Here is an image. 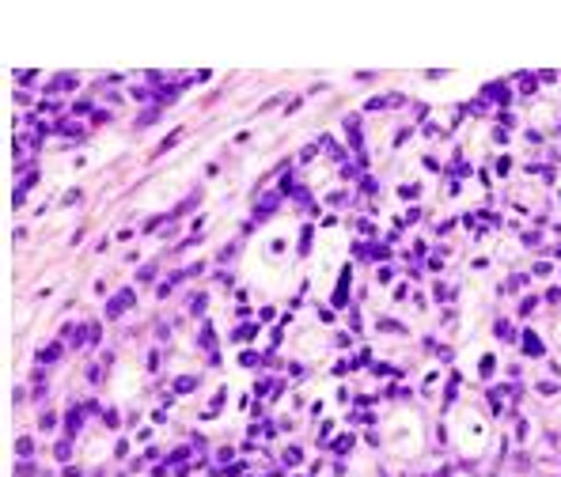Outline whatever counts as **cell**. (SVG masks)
Returning a JSON list of instances; mask_svg holds the SVG:
<instances>
[{"label": "cell", "mask_w": 561, "mask_h": 477, "mask_svg": "<svg viewBox=\"0 0 561 477\" xmlns=\"http://www.w3.org/2000/svg\"><path fill=\"white\" fill-rule=\"evenodd\" d=\"M125 307H133V292H129V288H121L118 296H114L110 303H106V318H118L121 311H125Z\"/></svg>", "instance_id": "6da1fadb"}, {"label": "cell", "mask_w": 561, "mask_h": 477, "mask_svg": "<svg viewBox=\"0 0 561 477\" xmlns=\"http://www.w3.org/2000/svg\"><path fill=\"white\" fill-rule=\"evenodd\" d=\"M485 99H493V102H501V106H504V102L512 99V91H508V84H489V87H485Z\"/></svg>", "instance_id": "7a4b0ae2"}, {"label": "cell", "mask_w": 561, "mask_h": 477, "mask_svg": "<svg viewBox=\"0 0 561 477\" xmlns=\"http://www.w3.org/2000/svg\"><path fill=\"white\" fill-rule=\"evenodd\" d=\"M523 352H527V356H542V352H546L542 341H538V333H531V330L523 333Z\"/></svg>", "instance_id": "3957f363"}, {"label": "cell", "mask_w": 561, "mask_h": 477, "mask_svg": "<svg viewBox=\"0 0 561 477\" xmlns=\"http://www.w3.org/2000/svg\"><path fill=\"white\" fill-rule=\"evenodd\" d=\"M345 292H349V269L341 273V281H337V292H334V307H345Z\"/></svg>", "instance_id": "277c9868"}, {"label": "cell", "mask_w": 561, "mask_h": 477, "mask_svg": "<svg viewBox=\"0 0 561 477\" xmlns=\"http://www.w3.org/2000/svg\"><path fill=\"white\" fill-rule=\"evenodd\" d=\"M277 201H281V197H277V193H269V197H262V208H258V220H266V216H273V208H277Z\"/></svg>", "instance_id": "5b68a950"}, {"label": "cell", "mask_w": 561, "mask_h": 477, "mask_svg": "<svg viewBox=\"0 0 561 477\" xmlns=\"http://www.w3.org/2000/svg\"><path fill=\"white\" fill-rule=\"evenodd\" d=\"M65 87H76V76H69V72H61L57 80L50 84V91H65Z\"/></svg>", "instance_id": "8992f818"}, {"label": "cell", "mask_w": 561, "mask_h": 477, "mask_svg": "<svg viewBox=\"0 0 561 477\" xmlns=\"http://www.w3.org/2000/svg\"><path fill=\"white\" fill-rule=\"evenodd\" d=\"M194 386H198V379H194V375H182L178 383H174V390H178V394H190Z\"/></svg>", "instance_id": "52a82bcc"}, {"label": "cell", "mask_w": 561, "mask_h": 477, "mask_svg": "<svg viewBox=\"0 0 561 477\" xmlns=\"http://www.w3.org/2000/svg\"><path fill=\"white\" fill-rule=\"evenodd\" d=\"M80 420H84V413H80V409H69V417H65L69 432H80Z\"/></svg>", "instance_id": "ba28073f"}, {"label": "cell", "mask_w": 561, "mask_h": 477, "mask_svg": "<svg viewBox=\"0 0 561 477\" xmlns=\"http://www.w3.org/2000/svg\"><path fill=\"white\" fill-rule=\"evenodd\" d=\"M493 333H497V337H501V341H512V337H516V333H512V326H508V322H497V326H493Z\"/></svg>", "instance_id": "9c48e42d"}, {"label": "cell", "mask_w": 561, "mask_h": 477, "mask_svg": "<svg viewBox=\"0 0 561 477\" xmlns=\"http://www.w3.org/2000/svg\"><path fill=\"white\" fill-rule=\"evenodd\" d=\"M57 356H61V345H50V349L38 352V360H42V364H50V360H57Z\"/></svg>", "instance_id": "30bf717a"}, {"label": "cell", "mask_w": 561, "mask_h": 477, "mask_svg": "<svg viewBox=\"0 0 561 477\" xmlns=\"http://www.w3.org/2000/svg\"><path fill=\"white\" fill-rule=\"evenodd\" d=\"M349 447H353V435H341V439H334V451H337V454H345Z\"/></svg>", "instance_id": "8fae6325"}, {"label": "cell", "mask_w": 561, "mask_h": 477, "mask_svg": "<svg viewBox=\"0 0 561 477\" xmlns=\"http://www.w3.org/2000/svg\"><path fill=\"white\" fill-rule=\"evenodd\" d=\"M254 333H258V326H239V330H235V341H247V337H254Z\"/></svg>", "instance_id": "7c38bea8"}, {"label": "cell", "mask_w": 561, "mask_h": 477, "mask_svg": "<svg viewBox=\"0 0 561 477\" xmlns=\"http://www.w3.org/2000/svg\"><path fill=\"white\" fill-rule=\"evenodd\" d=\"M300 458H303V454H300V447H288V451H285V462H288V466H296Z\"/></svg>", "instance_id": "4fadbf2b"}, {"label": "cell", "mask_w": 561, "mask_h": 477, "mask_svg": "<svg viewBox=\"0 0 561 477\" xmlns=\"http://www.w3.org/2000/svg\"><path fill=\"white\" fill-rule=\"evenodd\" d=\"M535 303H538V299H535V296H527V299H523V303H519V315H531V311H535Z\"/></svg>", "instance_id": "5bb4252c"}, {"label": "cell", "mask_w": 561, "mask_h": 477, "mask_svg": "<svg viewBox=\"0 0 561 477\" xmlns=\"http://www.w3.org/2000/svg\"><path fill=\"white\" fill-rule=\"evenodd\" d=\"M493 367H497V360H493V356H482V367H478V371H482V375H493Z\"/></svg>", "instance_id": "9a60e30c"}, {"label": "cell", "mask_w": 561, "mask_h": 477, "mask_svg": "<svg viewBox=\"0 0 561 477\" xmlns=\"http://www.w3.org/2000/svg\"><path fill=\"white\" fill-rule=\"evenodd\" d=\"M69 454H72V447H69V443H57V458L65 462V458H69Z\"/></svg>", "instance_id": "2e32d148"}, {"label": "cell", "mask_w": 561, "mask_h": 477, "mask_svg": "<svg viewBox=\"0 0 561 477\" xmlns=\"http://www.w3.org/2000/svg\"><path fill=\"white\" fill-rule=\"evenodd\" d=\"M103 420H106L110 428H118V413H114V409H106V413H103Z\"/></svg>", "instance_id": "e0dca14e"}, {"label": "cell", "mask_w": 561, "mask_h": 477, "mask_svg": "<svg viewBox=\"0 0 561 477\" xmlns=\"http://www.w3.org/2000/svg\"><path fill=\"white\" fill-rule=\"evenodd\" d=\"M16 451L27 458V454H31V439H19V443H16Z\"/></svg>", "instance_id": "ac0fdd59"}]
</instances>
